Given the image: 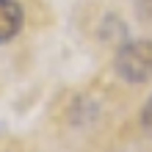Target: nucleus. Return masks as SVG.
<instances>
[{"instance_id":"nucleus-1","label":"nucleus","mask_w":152,"mask_h":152,"mask_svg":"<svg viewBox=\"0 0 152 152\" xmlns=\"http://www.w3.org/2000/svg\"><path fill=\"white\" fill-rule=\"evenodd\" d=\"M116 72L127 83H149L152 80V42L147 39L127 42L116 53Z\"/></svg>"},{"instance_id":"nucleus-2","label":"nucleus","mask_w":152,"mask_h":152,"mask_svg":"<svg viewBox=\"0 0 152 152\" xmlns=\"http://www.w3.org/2000/svg\"><path fill=\"white\" fill-rule=\"evenodd\" d=\"M22 28V8L17 0H0V42L14 39Z\"/></svg>"},{"instance_id":"nucleus-3","label":"nucleus","mask_w":152,"mask_h":152,"mask_svg":"<svg viewBox=\"0 0 152 152\" xmlns=\"http://www.w3.org/2000/svg\"><path fill=\"white\" fill-rule=\"evenodd\" d=\"M141 124H144V130L152 136V97H149V102L144 105V113H141Z\"/></svg>"}]
</instances>
